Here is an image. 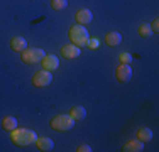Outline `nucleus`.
I'll use <instances>...</instances> for the list:
<instances>
[{
  "instance_id": "nucleus-1",
  "label": "nucleus",
  "mask_w": 159,
  "mask_h": 152,
  "mask_svg": "<svg viewBox=\"0 0 159 152\" xmlns=\"http://www.w3.org/2000/svg\"><path fill=\"white\" fill-rule=\"evenodd\" d=\"M37 135L36 132L31 130V128H14L12 132H10V140H12L16 145H31V144L36 142Z\"/></svg>"
},
{
  "instance_id": "nucleus-2",
  "label": "nucleus",
  "mask_w": 159,
  "mask_h": 152,
  "mask_svg": "<svg viewBox=\"0 0 159 152\" xmlns=\"http://www.w3.org/2000/svg\"><path fill=\"white\" fill-rule=\"evenodd\" d=\"M68 37H70L71 44L78 46V47L86 46V42H88V39H90L86 27H83V25H80V24L73 25V27H70V30H68Z\"/></svg>"
},
{
  "instance_id": "nucleus-3",
  "label": "nucleus",
  "mask_w": 159,
  "mask_h": 152,
  "mask_svg": "<svg viewBox=\"0 0 159 152\" xmlns=\"http://www.w3.org/2000/svg\"><path fill=\"white\" fill-rule=\"evenodd\" d=\"M75 127V118H71V115H56L54 118L51 120V128L52 130H58V132H66L71 130Z\"/></svg>"
},
{
  "instance_id": "nucleus-4",
  "label": "nucleus",
  "mask_w": 159,
  "mask_h": 152,
  "mask_svg": "<svg viewBox=\"0 0 159 152\" xmlns=\"http://www.w3.org/2000/svg\"><path fill=\"white\" fill-rule=\"evenodd\" d=\"M20 58L25 64H36L44 58V51L39 47H25L24 51H22Z\"/></svg>"
},
{
  "instance_id": "nucleus-5",
  "label": "nucleus",
  "mask_w": 159,
  "mask_h": 152,
  "mask_svg": "<svg viewBox=\"0 0 159 152\" xmlns=\"http://www.w3.org/2000/svg\"><path fill=\"white\" fill-rule=\"evenodd\" d=\"M51 81H52V73L48 71V69L37 71V73L34 74V78H32V85L37 86V88H44V86H48Z\"/></svg>"
},
{
  "instance_id": "nucleus-6",
  "label": "nucleus",
  "mask_w": 159,
  "mask_h": 152,
  "mask_svg": "<svg viewBox=\"0 0 159 152\" xmlns=\"http://www.w3.org/2000/svg\"><path fill=\"white\" fill-rule=\"evenodd\" d=\"M115 78L119 79L120 83H127L129 79L132 78V68L129 64H120L115 69Z\"/></svg>"
},
{
  "instance_id": "nucleus-7",
  "label": "nucleus",
  "mask_w": 159,
  "mask_h": 152,
  "mask_svg": "<svg viewBox=\"0 0 159 152\" xmlns=\"http://www.w3.org/2000/svg\"><path fill=\"white\" fill-rule=\"evenodd\" d=\"M61 54L66 59H75V58H78V56L81 54V47H78V46H75L71 42L70 44H64L61 47Z\"/></svg>"
},
{
  "instance_id": "nucleus-8",
  "label": "nucleus",
  "mask_w": 159,
  "mask_h": 152,
  "mask_svg": "<svg viewBox=\"0 0 159 152\" xmlns=\"http://www.w3.org/2000/svg\"><path fill=\"white\" fill-rule=\"evenodd\" d=\"M41 63H43V68L48 71H54L56 68L59 66V59H58V56H54V54H44V58L41 59Z\"/></svg>"
},
{
  "instance_id": "nucleus-9",
  "label": "nucleus",
  "mask_w": 159,
  "mask_h": 152,
  "mask_svg": "<svg viewBox=\"0 0 159 152\" xmlns=\"http://www.w3.org/2000/svg\"><path fill=\"white\" fill-rule=\"evenodd\" d=\"M75 19H76V22L80 25H86V24L92 22L93 14H92V10H88V9H80L78 12L75 14Z\"/></svg>"
},
{
  "instance_id": "nucleus-10",
  "label": "nucleus",
  "mask_w": 159,
  "mask_h": 152,
  "mask_svg": "<svg viewBox=\"0 0 159 152\" xmlns=\"http://www.w3.org/2000/svg\"><path fill=\"white\" fill-rule=\"evenodd\" d=\"M34 144H36L37 149L43 150V152H49V150L54 149V142H52V139H49V137H37Z\"/></svg>"
},
{
  "instance_id": "nucleus-11",
  "label": "nucleus",
  "mask_w": 159,
  "mask_h": 152,
  "mask_svg": "<svg viewBox=\"0 0 159 152\" xmlns=\"http://www.w3.org/2000/svg\"><path fill=\"white\" fill-rule=\"evenodd\" d=\"M25 47H27V41H25L24 37L16 36V37H12V39H10V49H12V51L22 52Z\"/></svg>"
},
{
  "instance_id": "nucleus-12",
  "label": "nucleus",
  "mask_w": 159,
  "mask_h": 152,
  "mask_svg": "<svg viewBox=\"0 0 159 152\" xmlns=\"http://www.w3.org/2000/svg\"><path fill=\"white\" fill-rule=\"evenodd\" d=\"M105 42L108 46H119L122 42V34L117 32V30H112V32H107V36H105Z\"/></svg>"
},
{
  "instance_id": "nucleus-13",
  "label": "nucleus",
  "mask_w": 159,
  "mask_h": 152,
  "mask_svg": "<svg viewBox=\"0 0 159 152\" xmlns=\"http://www.w3.org/2000/svg\"><path fill=\"white\" fill-rule=\"evenodd\" d=\"M144 149V144L141 142V140H130V142H127L125 145L122 147L124 152H141Z\"/></svg>"
},
{
  "instance_id": "nucleus-14",
  "label": "nucleus",
  "mask_w": 159,
  "mask_h": 152,
  "mask_svg": "<svg viewBox=\"0 0 159 152\" xmlns=\"http://www.w3.org/2000/svg\"><path fill=\"white\" fill-rule=\"evenodd\" d=\"M135 137H137L141 142H149V140L152 139V130H151L149 127H141L137 130V134H135Z\"/></svg>"
},
{
  "instance_id": "nucleus-15",
  "label": "nucleus",
  "mask_w": 159,
  "mask_h": 152,
  "mask_svg": "<svg viewBox=\"0 0 159 152\" xmlns=\"http://www.w3.org/2000/svg\"><path fill=\"white\" fill-rule=\"evenodd\" d=\"M70 115H71V118H75V122L83 120L86 117V110H85V106H73L71 112H70Z\"/></svg>"
},
{
  "instance_id": "nucleus-16",
  "label": "nucleus",
  "mask_w": 159,
  "mask_h": 152,
  "mask_svg": "<svg viewBox=\"0 0 159 152\" xmlns=\"http://www.w3.org/2000/svg\"><path fill=\"white\" fill-rule=\"evenodd\" d=\"M2 127L5 128V130L12 132L14 128H17V118L16 117H5V118L2 120Z\"/></svg>"
},
{
  "instance_id": "nucleus-17",
  "label": "nucleus",
  "mask_w": 159,
  "mask_h": 152,
  "mask_svg": "<svg viewBox=\"0 0 159 152\" xmlns=\"http://www.w3.org/2000/svg\"><path fill=\"white\" fill-rule=\"evenodd\" d=\"M51 7L54 10H64L68 7V0H51Z\"/></svg>"
},
{
  "instance_id": "nucleus-18",
  "label": "nucleus",
  "mask_w": 159,
  "mask_h": 152,
  "mask_svg": "<svg viewBox=\"0 0 159 152\" xmlns=\"http://www.w3.org/2000/svg\"><path fill=\"white\" fill-rule=\"evenodd\" d=\"M151 34H152V29H151V25L142 24L141 27H139V36H141V37H149Z\"/></svg>"
},
{
  "instance_id": "nucleus-19",
  "label": "nucleus",
  "mask_w": 159,
  "mask_h": 152,
  "mask_svg": "<svg viewBox=\"0 0 159 152\" xmlns=\"http://www.w3.org/2000/svg\"><path fill=\"white\" fill-rule=\"evenodd\" d=\"M119 59H120V64H130L132 54H130V52H120Z\"/></svg>"
},
{
  "instance_id": "nucleus-20",
  "label": "nucleus",
  "mask_w": 159,
  "mask_h": 152,
  "mask_svg": "<svg viewBox=\"0 0 159 152\" xmlns=\"http://www.w3.org/2000/svg\"><path fill=\"white\" fill-rule=\"evenodd\" d=\"M86 46H88L90 49H97L98 46H100V42H98L97 37H92V39H88V42H86Z\"/></svg>"
},
{
  "instance_id": "nucleus-21",
  "label": "nucleus",
  "mask_w": 159,
  "mask_h": 152,
  "mask_svg": "<svg viewBox=\"0 0 159 152\" xmlns=\"http://www.w3.org/2000/svg\"><path fill=\"white\" fill-rule=\"evenodd\" d=\"M76 150H78V152H92V147H90L88 144H81V145H80Z\"/></svg>"
},
{
  "instance_id": "nucleus-22",
  "label": "nucleus",
  "mask_w": 159,
  "mask_h": 152,
  "mask_svg": "<svg viewBox=\"0 0 159 152\" xmlns=\"http://www.w3.org/2000/svg\"><path fill=\"white\" fill-rule=\"evenodd\" d=\"M151 29H152V32H157V30H159V19H154V20H152Z\"/></svg>"
}]
</instances>
